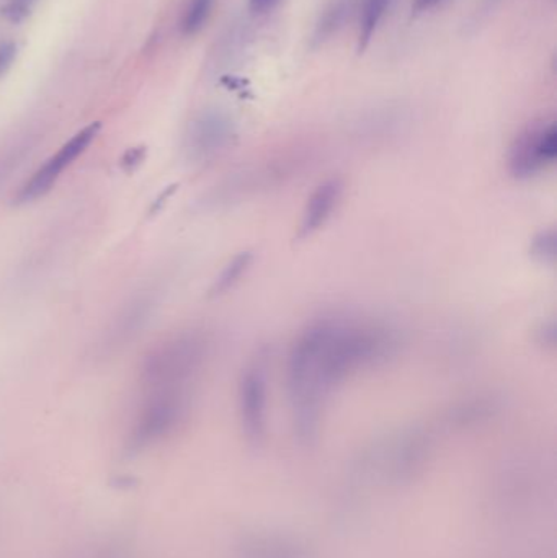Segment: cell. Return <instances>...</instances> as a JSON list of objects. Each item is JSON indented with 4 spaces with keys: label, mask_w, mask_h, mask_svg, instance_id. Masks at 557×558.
Here are the masks:
<instances>
[{
    "label": "cell",
    "mask_w": 557,
    "mask_h": 558,
    "mask_svg": "<svg viewBox=\"0 0 557 558\" xmlns=\"http://www.w3.org/2000/svg\"><path fill=\"white\" fill-rule=\"evenodd\" d=\"M235 126L231 118L221 111L199 114L189 130L186 150L195 162H208L225 154L232 146Z\"/></svg>",
    "instance_id": "8992f818"
},
{
    "label": "cell",
    "mask_w": 557,
    "mask_h": 558,
    "mask_svg": "<svg viewBox=\"0 0 557 558\" xmlns=\"http://www.w3.org/2000/svg\"><path fill=\"white\" fill-rule=\"evenodd\" d=\"M399 335L383 322L330 317L311 322L291 344L287 386L301 432L319 422L324 400L340 384L398 351Z\"/></svg>",
    "instance_id": "6da1fadb"
},
{
    "label": "cell",
    "mask_w": 557,
    "mask_h": 558,
    "mask_svg": "<svg viewBox=\"0 0 557 558\" xmlns=\"http://www.w3.org/2000/svg\"><path fill=\"white\" fill-rule=\"evenodd\" d=\"M557 128L555 121H535L513 140L509 170L517 179H532L555 166Z\"/></svg>",
    "instance_id": "277c9868"
},
{
    "label": "cell",
    "mask_w": 557,
    "mask_h": 558,
    "mask_svg": "<svg viewBox=\"0 0 557 558\" xmlns=\"http://www.w3.org/2000/svg\"><path fill=\"white\" fill-rule=\"evenodd\" d=\"M16 2L23 3V5L29 7V3H32L33 0H16Z\"/></svg>",
    "instance_id": "ac0fdd59"
},
{
    "label": "cell",
    "mask_w": 557,
    "mask_h": 558,
    "mask_svg": "<svg viewBox=\"0 0 557 558\" xmlns=\"http://www.w3.org/2000/svg\"><path fill=\"white\" fill-rule=\"evenodd\" d=\"M154 302L149 295H140V298L131 299L123 311L120 312L111 325L108 341L114 347H121L131 340V337L140 333L141 328L149 320L150 312H153Z\"/></svg>",
    "instance_id": "9c48e42d"
},
{
    "label": "cell",
    "mask_w": 557,
    "mask_h": 558,
    "mask_svg": "<svg viewBox=\"0 0 557 558\" xmlns=\"http://www.w3.org/2000/svg\"><path fill=\"white\" fill-rule=\"evenodd\" d=\"M215 0H192L182 20L183 35H196L211 16Z\"/></svg>",
    "instance_id": "4fadbf2b"
},
{
    "label": "cell",
    "mask_w": 557,
    "mask_h": 558,
    "mask_svg": "<svg viewBox=\"0 0 557 558\" xmlns=\"http://www.w3.org/2000/svg\"><path fill=\"white\" fill-rule=\"evenodd\" d=\"M192 409V390H141L134 416L137 445L157 441L182 425Z\"/></svg>",
    "instance_id": "3957f363"
},
{
    "label": "cell",
    "mask_w": 557,
    "mask_h": 558,
    "mask_svg": "<svg viewBox=\"0 0 557 558\" xmlns=\"http://www.w3.org/2000/svg\"><path fill=\"white\" fill-rule=\"evenodd\" d=\"M441 2H444V0H414L412 9H414L415 13H424L428 12V10L435 9V7Z\"/></svg>",
    "instance_id": "e0dca14e"
},
{
    "label": "cell",
    "mask_w": 557,
    "mask_h": 558,
    "mask_svg": "<svg viewBox=\"0 0 557 558\" xmlns=\"http://www.w3.org/2000/svg\"><path fill=\"white\" fill-rule=\"evenodd\" d=\"M16 56V45L12 41L3 43L0 45V75L5 74L7 69L12 65L13 59Z\"/></svg>",
    "instance_id": "9a60e30c"
},
{
    "label": "cell",
    "mask_w": 557,
    "mask_h": 558,
    "mask_svg": "<svg viewBox=\"0 0 557 558\" xmlns=\"http://www.w3.org/2000/svg\"><path fill=\"white\" fill-rule=\"evenodd\" d=\"M391 3L392 0H363L362 12H360L359 45H356L359 52L368 48Z\"/></svg>",
    "instance_id": "8fae6325"
},
{
    "label": "cell",
    "mask_w": 557,
    "mask_h": 558,
    "mask_svg": "<svg viewBox=\"0 0 557 558\" xmlns=\"http://www.w3.org/2000/svg\"><path fill=\"white\" fill-rule=\"evenodd\" d=\"M98 131H100V123L88 124L84 130L74 134L68 143L62 144L58 153L48 157L45 163L39 166L38 169L32 173V177L20 186L15 195L16 205H28V203L36 202V199L48 195L52 186L61 179L62 173H64L65 170L87 150V147L94 143Z\"/></svg>",
    "instance_id": "5b68a950"
},
{
    "label": "cell",
    "mask_w": 557,
    "mask_h": 558,
    "mask_svg": "<svg viewBox=\"0 0 557 558\" xmlns=\"http://www.w3.org/2000/svg\"><path fill=\"white\" fill-rule=\"evenodd\" d=\"M211 353V335L202 328H189L162 338L141 363V390H192Z\"/></svg>",
    "instance_id": "7a4b0ae2"
},
{
    "label": "cell",
    "mask_w": 557,
    "mask_h": 558,
    "mask_svg": "<svg viewBox=\"0 0 557 558\" xmlns=\"http://www.w3.org/2000/svg\"><path fill=\"white\" fill-rule=\"evenodd\" d=\"M267 366L264 357L258 356L242 371L238 387L242 425L251 438H261L264 435L267 422Z\"/></svg>",
    "instance_id": "52a82bcc"
},
{
    "label": "cell",
    "mask_w": 557,
    "mask_h": 558,
    "mask_svg": "<svg viewBox=\"0 0 557 558\" xmlns=\"http://www.w3.org/2000/svg\"><path fill=\"white\" fill-rule=\"evenodd\" d=\"M532 255L542 264H553L556 260L555 231H543L533 239Z\"/></svg>",
    "instance_id": "5bb4252c"
},
{
    "label": "cell",
    "mask_w": 557,
    "mask_h": 558,
    "mask_svg": "<svg viewBox=\"0 0 557 558\" xmlns=\"http://www.w3.org/2000/svg\"><path fill=\"white\" fill-rule=\"evenodd\" d=\"M343 192H346V183L340 177H329L320 182L304 205L298 238L307 239L319 232L342 203Z\"/></svg>",
    "instance_id": "ba28073f"
},
{
    "label": "cell",
    "mask_w": 557,
    "mask_h": 558,
    "mask_svg": "<svg viewBox=\"0 0 557 558\" xmlns=\"http://www.w3.org/2000/svg\"><path fill=\"white\" fill-rule=\"evenodd\" d=\"M252 264H254V254L252 252H241V254L235 255L232 260H229V264L222 268L219 277L216 278L215 284L211 288L213 295H222L226 292L231 291L235 284L241 282V279L247 275V271L251 270Z\"/></svg>",
    "instance_id": "7c38bea8"
},
{
    "label": "cell",
    "mask_w": 557,
    "mask_h": 558,
    "mask_svg": "<svg viewBox=\"0 0 557 558\" xmlns=\"http://www.w3.org/2000/svg\"><path fill=\"white\" fill-rule=\"evenodd\" d=\"M353 10V0H334L323 15H320L319 22L316 23V29H314L313 41L314 45H323L326 39L332 38L343 23L349 19L350 13Z\"/></svg>",
    "instance_id": "30bf717a"
},
{
    "label": "cell",
    "mask_w": 557,
    "mask_h": 558,
    "mask_svg": "<svg viewBox=\"0 0 557 558\" xmlns=\"http://www.w3.org/2000/svg\"><path fill=\"white\" fill-rule=\"evenodd\" d=\"M280 0H249V5L254 13H267L274 9Z\"/></svg>",
    "instance_id": "2e32d148"
}]
</instances>
